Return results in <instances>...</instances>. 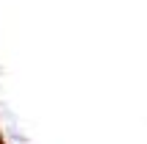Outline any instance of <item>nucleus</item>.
Listing matches in <instances>:
<instances>
[]
</instances>
